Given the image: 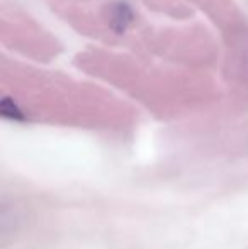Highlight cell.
I'll use <instances>...</instances> for the list:
<instances>
[{"label":"cell","instance_id":"cell-1","mask_svg":"<svg viewBox=\"0 0 248 249\" xmlns=\"http://www.w3.org/2000/svg\"><path fill=\"white\" fill-rule=\"evenodd\" d=\"M111 14H113V17H111V26L116 27L119 33L124 31L126 26L129 24V20H131V10H129L124 3H117L116 7H113Z\"/></svg>","mask_w":248,"mask_h":249}]
</instances>
